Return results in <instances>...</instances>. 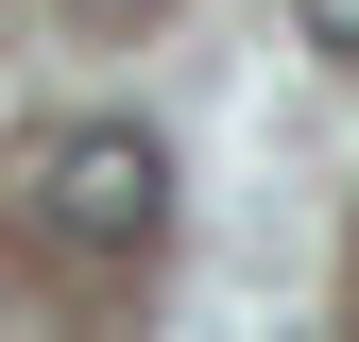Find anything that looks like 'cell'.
<instances>
[{
	"instance_id": "cell-1",
	"label": "cell",
	"mask_w": 359,
	"mask_h": 342,
	"mask_svg": "<svg viewBox=\"0 0 359 342\" xmlns=\"http://www.w3.org/2000/svg\"><path fill=\"white\" fill-rule=\"evenodd\" d=\"M34 223H52L69 256H154V223H171V154L137 137V120H69V137L34 154Z\"/></svg>"
},
{
	"instance_id": "cell-2",
	"label": "cell",
	"mask_w": 359,
	"mask_h": 342,
	"mask_svg": "<svg viewBox=\"0 0 359 342\" xmlns=\"http://www.w3.org/2000/svg\"><path fill=\"white\" fill-rule=\"evenodd\" d=\"M308 18V52H359V0H291Z\"/></svg>"
}]
</instances>
